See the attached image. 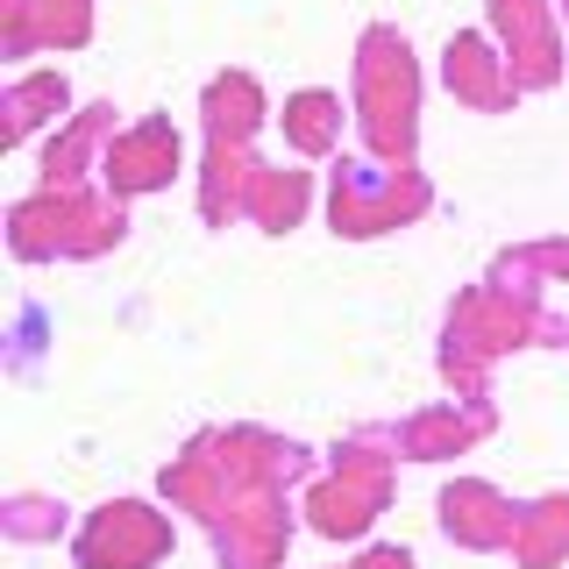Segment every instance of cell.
<instances>
[{"label": "cell", "instance_id": "8fae6325", "mask_svg": "<svg viewBox=\"0 0 569 569\" xmlns=\"http://www.w3.org/2000/svg\"><path fill=\"white\" fill-rule=\"evenodd\" d=\"M512 556H520L527 569H556L569 556V498H533V506H520V527H512Z\"/></svg>", "mask_w": 569, "mask_h": 569}, {"label": "cell", "instance_id": "5b68a950", "mask_svg": "<svg viewBox=\"0 0 569 569\" xmlns=\"http://www.w3.org/2000/svg\"><path fill=\"white\" fill-rule=\"evenodd\" d=\"M107 186H114V200L121 192H157V186H171V171H178V136H171V121H142V129L129 136H114V150H107Z\"/></svg>", "mask_w": 569, "mask_h": 569}, {"label": "cell", "instance_id": "8992f818", "mask_svg": "<svg viewBox=\"0 0 569 569\" xmlns=\"http://www.w3.org/2000/svg\"><path fill=\"white\" fill-rule=\"evenodd\" d=\"M307 512H313L320 533H335V541H342V533H363L385 512V470H356V449H342V477L320 485L307 498Z\"/></svg>", "mask_w": 569, "mask_h": 569}, {"label": "cell", "instance_id": "52a82bcc", "mask_svg": "<svg viewBox=\"0 0 569 569\" xmlns=\"http://www.w3.org/2000/svg\"><path fill=\"white\" fill-rule=\"evenodd\" d=\"M441 527L462 548H512V527H520V506H506L491 485L462 477V485L441 491Z\"/></svg>", "mask_w": 569, "mask_h": 569}, {"label": "cell", "instance_id": "30bf717a", "mask_svg": "<svg viewBox=\"0 0 569 569\" xmlns=\"http://www.w3.org/2000/svg\"><path fill=\"white\" fill-rule=\"evenodd\" d=\"M257 121H263L257 79L228 71V79H213V86H207V136H213V150H242V142L257 136Z\"/></svg>", "mask_w": 569, "mask_h": 569}, {"label": "cell", "instance_id": "ac0fdd59", "mask_svg": "<svg viewBox=\"0 0 569 569\" xmlns=\"http://www.w3.org/2000/svg\"><path fill=\"white\" fill-rule=\"evenodd\" d=\"M58 520H64V506H43V498H14L8 506L14 533H58Z\"/></svg>", "mask_w": 569, "mask_h": 569}, {"label": "cell", "instance_id": "e0dca14e", "mask_svg": "<svg viewBox=\"0 0 569 569\" xmlns=\"http://www.w3.org/2000/svg\"><path fill=\"white\" fill-rule=\"evenodd\" d=\"M43 107H64V79H50V71H43V79H22V86L8 93V136L22 142L36 121H50Z\"/></svg>", "mask_w": 569, "mask_h": 569}, {"label": "cell", "instance_id": "9c48e42d", "mask_svg": "<svg viewBox=\"0 0 569 569\" xmlns=\"http://www.w3.org/2000/svg\"><path fill=\"white\" fill-rule=\"evenodd\" d=\"M164 498H171L178 512L221 520V512H228V470H221V456H207V441H192V449L164 470Z\"/></svg>", "mask_w": 569, "mask_h": 569}, {"label": "cell", "instance_id": "ba28073f", "mask_svg": "<svg viewBox=\"0 0 569 569\" xmlns=\"http://www.w3.org/2000/svg\"><path fill=\"white\" fill-rule=\"evenodd\" d=\"M498 29H506V43H512V86H548L556 79V29H548V14H541V0H498Z\"/></svg>", "mask_w": 569, "mask_h": 569}, {"label": "cell", "instance_id": "9a60e30c", "mask_svg": "<svg viewBox=\"0 0 569 569\" xmlns=\"http://www.w3.org/2000/svg\"><path fill=\"white\" fill-rule=\"evenodd\" d=\"M307 171H257V186H249V213H257L271 236H284V228L307 213Z\"/></svg>", "mask_w": 569, "mask_h": 569}, {"label": "cell", "instance_id": "3957f363", "mask_svg": "<svg viewBox=\"0 0 569 569\" xmlns=\"http://www.w3.org/2000/svg\"><path fill=\"white\" fill-rule=\"evenodd\" d=\"M171 548L164 512H150L142 498H121V506H100L79 533V562L86 569H150Z\"/></svg>", "mask_w": 569, "mask_h": 569}, {"label": "cell", "instance_id": "277c9868", "mask_svg": "<svg viewBox=\"0 0 569 569\" xmlns=\"http://www.w3.org/2000/svg\"><path fill=\"white\" fill-rule=\"evenodd\" d=\"M284 533H292V520H284L278 491L228 498V512L213 520V541H221V556L236 562V569H271L284 556Z\"/></svg>", "mask_w": 569, "mask_h": 569}, {"label": "cell", "instance_id": "d6986e66", "mask_svg": "<svg viewBox=\"0 0 569 569\" xmlns=\"http://www.w3.org/2000/svg\"><path fill=\"white\" fill-rule=\"evenodd\" d=\"M356 569H413V556H406V548H370Z\"/></svg>", "mask_w": 569, "mask_h": 569}, {"label": "cell", "instance_id": "7a4b0ae2", "mask_svg": "<svg viewBox=\"0 0 569 569\" xmlns=\"http://www.w3.org/2000/svg\"><path fill=\"white\" fill-rule=\"evenodd\" d=\"M413 213H427V186L413 171H363V164H342L335 171V236H356V242H370V236H385V228H399V221H413Z\"/></svg>", "mask_w": 569, "mask_h": 569}, {"label": "cell", "instance_id": "2e32d148", "mask_svg": "<svg viewBox=\"0 0 569 569\" xmlns=\"http://www.w3.org/2000/svg\"><path fill=\"white\" fill-rule=\"evenodd\" d=\"M477 435H485V413H470V420H456V413H420V420H406L399 449L420 456V462H435V456H456L462 441H477Z\"/></svg>", "mask_w": 569, "mask_h": 569}, {"label": "cell", "instance_id": "7c38bea8", "mask_svg": "<svg viewBox=\"0 0 569 569\" xmlns=\"http://www.w3.org/2000/svg\"><path fill=\"white\" fill-rule=\"evenodd\" d=\"M491 64H498V58L477 43V36H456V43H449V64H441V71H449V93H462L470 107H506L512 86H498Z\"/></svg>", "mask_w": 569, "mask_h": 569}, {"label": "cell", "instance_id": "5bb4252c", "mask_svg": "<svg viewBox=\"0 0 569 569\" xmlns=\"http://www.w3.org/2000/svg\"><path fill=\"white\" fill-rule=\"evenodd\" d=\"M284 136H292V150H335V136H342V100L335 93H292L284 100Z\"/></svg>", "mask_w": 569, "mask_h": 569}, {"label": "cell", "instance_id": "4fadbf2b", "mask_svg": "<svg viewBox=\"0 0 569 569\" xmlns=\"http://www.w3.org/2000/svg\"><path fill=\"white\" fill-rule=\"evenodd\" d=\"M107 114H114V107H86L79 121H71V129L50 142L43 150V186H79V171H86V157H93V142L107 136Z\"/></svg>", "mask_w": 569, "mask_h": 569}, {"label": "cell", "instance_id": "6da1fadb", "mask_svg": "<svg viewBox=\"0 0 569 569\" xmlns=\"http://www.w3.org/2000/svg\"><path fill=\"white\" fill-rule=\"evenodd\" d=\"M363 129L370 142H378L385 157H413V142H420V86H413V50H406V36H391V29H370L363 36Z\"/></svg>", "mask_w": 569, "mask_h": 569}]
</instances>
